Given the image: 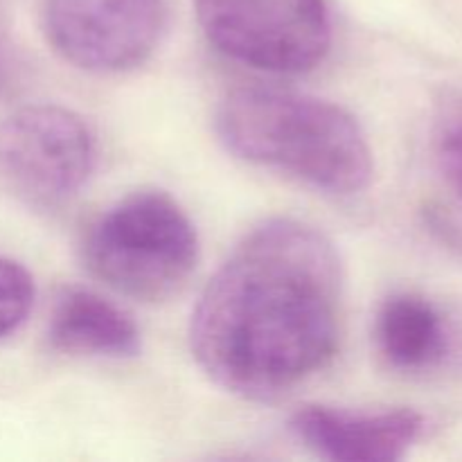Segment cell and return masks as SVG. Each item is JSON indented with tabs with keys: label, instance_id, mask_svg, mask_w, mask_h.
<instances>
[{
	"label": "cell",
	"instance_id": "cell-1",
	"mask_svg": "<svg viewBox=\"0 0 462 462\" xmlns=\"http://www.w3.org/2000/svg\"><path fill=\"white\" fill-rule=\"evenodd\" d=\"M341 296L332 239L305 221L269 219L233 248L201 291L189 347L224 391L275 400L334 356Z\"/></svg>",
	"mask_w": 462,
	"mask_h": 462
},
{
	"label": "cell",
	"instance_id": "cell-2",
	"mask_svg": "<svg viewBox=\"0 0 462 462\" xmlns=\"http://www.w3.org/2000/svg\"><path fill=\"white\" fill-rule=\"evenodd\" d=\"M217 135L253 165L287 171L338 197L373 180V149L355 116L328 99L273 86H239L217 108Z\"/></svg>",
	"mask_w": 462,
	"mask_h": 462
},
{
	"label": "cell",
	"instance_id": "cell-3",
	"mask_svg": "<svg viewBox=\"0 0 462 462\" xmlns=\"http://www.w3.org/2000/svg\"><path fill=\"white\" fill-rule=\"evenodd\" d=\"M81 257L106 287L135 300H165L199 264V235L183 208L162 189L120 199L88 226Z\"/></svg>",
	"mask_w": 462,
	"mask_h": 462
},
{
	"label": "cell",
	"instance_id": "cell-4",
	"mask_svg": "<svg viewBox=\"0 0 462 462\" xmlns=\"http://www.w3.org/2000/svg\"><path fill=\"white\" fill-rule=\"evenodd\" d=\"M199 25L228 59L275 75H302L328 57L325 0H192Z\"/></svg>",
	"mask_w": 462,
	"mask_h": 462
},
{
	"label": "cell",
	"instance_id": "cell-5",
	"mask_svg": "<svg viewBox=\"0 0 462 462\" xmlns=\"http://www.w3.org/2000/svg\"><path fill=\"white\" fill-rule=\"evenodd\" d=\"M97 161L84 117L57 104H34L0 120V188L48 208L79 192Z\"/></svg>",
	"mask_w": 462,
	"mask_h": 462
},
{
	"label": "cell",
	"instance_id": "cell-6",
	"mask_svg": "<svg viewBox=\"0 0 462 462\" xmlns=\"http://www.w3.org/2000/svg\"><path fill=\"white\" fill-rule=\"evenodd\" d=\"M41 23L63 61L97 75L143 66L167 23V0H43Z\"/></svg>",
	"mask_w": 462,
	"mask_h": 462
},
{
	"label": "cell",
	"instance_id": "cell-7",
	"mask_svg": "<svg viewBox=\"0 0 462 462\" xmlns=\"http://www.w3.org/2000/svg\"><path fill=\"white\" fill-rule=\"evenodd\" d=\"M291 431L320 458L395 462L420 440L424 418L409 409L350 413L329 406H305L291 418Z\"/></svg>",
	"mask_w": 462,
	"mask_h": 462
},
{
	"label": "cell",
	"instance_id": "cell-8",
	"mask_svg": "<svg viewBox=\"0 0 462 462\" xmlns=\"http://www.w3.org/2000/svg\"><path fill=\"white\" fill-rule=\"evenodd\" d=\"M54 350L88 356H135L140 329L126 311L88 289H70L54 305L48 325Z\"/></svg>",
	"mask_w": 462,
	"mask_h": 462
},
{
	"label": "cell",
	"instance_id": "cell-9",
	"mask_svg": "<svg viewBox=\"0 0 462 462\" xmlns=\"http://www.w3.org/2000/svg\"><path fill=\"white\" fill-rule=\"evenodd\" d=\"M379 352L400 370H429L447 355L449 337L440 311L413 293L388 298L374 323Z\"/></svg>",
	"mask_w": 462,
	"mask_h": 462
},
{
	"label": "cell",
	"instance_id": "cell-10",
	"mask_svg": "<svg viewBox=\"0 0 462 462\" xmlns=\"http://www.w3.org/2000/svg\"><path fill=\"white\" fill-rule=\"evenodd\" d=\"M34 278L12 257L0 255V338L21 329L34 307Z\"/></svg>",
	"mask_w": 462,
	"mask_h": 462
},
{
	"label": "cell",
	"instance_id": "cell-11",
	"mask_svg": "<svg viewBox=\"0 0 462 462\" xmlns=\"http://www.w3.org/2000/svg\"><path fill=\"white\" fill-rule=\"evenodd\" d=\"M438 165L442 176L462 199V108L447 113L438 131Z\"/></svg>",
	"mask_w": 462,
	"mask_h": 462
}]
</instances>
